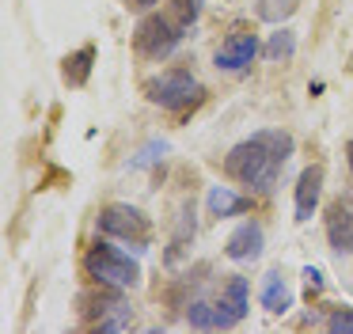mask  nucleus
Returning <instances> with one entry per match:
<instances>
[{
    "label": "nucleus",
    "mask_w": 353,
    "mask_h": 334,
    "mask_svg": "<svg viewBox=\"0 0 353 334\" xmlns=\"http://www.w3.org/2000/svg\"><path fill=\"white\" fill-rule=\"evenodd\" d=\"M319 194H323V167L312 164L296 179V220H312L315 205H319Z\"/></svg>",
    "instance_id": "9d476101"
},
{
    "label": "nucleus",
    "mask_w": 353,
    "mask_h": 334,
    "mask_svg": "<svg viewBox=\"0 0 353 334\" xmlns=\"http://www.w3.org/2000/svg\"><path fill=\"white\" fill-rule=\"evenodd\" d=\"M186 239H194V209H183V213H179V232H175V239H171L168 266L179 262V255L186 250Z\"/></svg>",
    "instance_id": "4468645a"
},
{
    "label": "nucleus",
    "mask_w": 353,
    "mask_h": 334,
    "mask_svg": "<svg viewBox=\"0 0 353 334\" xmlns=\"http://www.w3.org/2000/svg\"><path fill=\"white\" fill-rule=\"evenodd\" d=\"M254 53H259V38L251 30H232L221 42V50H216V68H228V72L247 68L254 61Z\"/></svg>",
    "instance_id": "423d86ee"
},
{
    "label": "nucleus",
    "mask_w": 353,
    "mask_h": 334,
    "mask_svg": "<svg viewBox=\"0 0 353 334\" xmlns=\"http://www.w3.org/2000/svg\"><path fill=\"white\" fill-rule=\"evenodd\" d=\"M183 30H186L183 23H171L168 15H145V19L137 23V30H133V42H137V50L145 53V57L163 61L179 42H183Z\"/></svg>",
    "instance_id": "20e7f679"
},
{
    "label": "nucleus",
    "mask_w": 353,
    "mask_h": 334,
    "mask_svg": "<svg viewBox=\"0 0 353 334\" xmlns=\"http://www.w3.org/2000/svg\"><path fill=\"white\" fill-rule=\"evenodd\" d=\"M186 319H190V326H201V331H209V326H221L216 308H213V304H205V300H194L190 311H186Z\"/></svg>",
    "instance_id": "dca6fc26"
},
{
    "label": "nucleus",
    "mask_w": 353,
    "mask_h": 334,
    "mask_svg": "<svg viewBox=\"0 0 353 334\" xmlns=\"http://www.w3.org/2000/svg\"><path fill=\"white\" fill-rule=\"evenodd\" d=\"M292 156V137L285 129H262L251 141H239L236 148L224 156V171L236 182L270 194L277 182V171L285 167V159Z\"/></svg>",
    "instance_id": "f257e3e1"
},
{
    "label": "nucleus",
    "mask_w": 353,
    "mask_h": 334,
    "mask_svg": "<svg viewBox=\"0 0 353 334\" xmlns=\"http://www.w3.org/2000/svg\"><path fill=\"white\" fill-rule=\"evenodd\" d=\"M84 270L88 277H95L99 285H114V288H133L141 277V266L133 262L130 255H122L110 243H95L92 250L84 255Z\"/></svg>",
    "instance_id": "f03ea898"
},
{
    "label": "nucleus",
    "mask_w": 353,
    "mask_h": 334,
    "mask_svg": "<svg viewBox=\"0 0 353 334\" xmlns=\"http://www.w3.org/2000/svg\"><path fill=\"white\" fill-rule=\"evenodd\" d=\"M327 239L334 255H350L353 250V205L334 202L327 209Z\"/></svg>",
    "instance_id": "0eeeda50"
},
{
    "label": "nucleus",
    "mask_w": 353,
    "mask_h": 334,
    "mask_svg": "<svg viewBox=\"0 0 353 334\" xmlns=\"http://www.w3.org/2000/svg\"><path fill=\"white\" fill-rule=\"evenodd\" d=\"M175 19L183 23V27H190L194 19H198V12H201V0H175Z\"/></svg>",
    "instance_id": "6ab92c4d"
},
{
    "label": "nucleus",
    "mask_w": 353,
    "mask_h": 334,
    "mask_svg": "<svg viewBox=\"0 0 353 334\" xmlns=\"http://www.w3.org/2000/svg\"><path fill=\"white\" fill-rule=\"evenodd\" d=\"M99 232L103 235H118V239H130V243H137V247H148V239H152L148 217L141 209H133V205H107L103 217H99Z\"/></svg>",
    "instance_id": "39448f33"
},
{
    "label": "nucleus",
    "mask_w": 353,
    "mask_h": 334,
    "mask_svg": "<svg viewBox=\"0 0 353 334\" xmlns=\"http://www.w3.org/2000/svg\"><path fill=\"white\" fill-rule=\"evenodd\" d=\"M251 209V202L247 197H239L232 186H213L209 190V213L213 217H239V213Z\"/></svg>",
    "instance_id": "f8f14e48"
},
{
    "label": "nucleus",
    "mask_w": 353,
    "mask_h": 334,
    "mask_svg": "<svg viewBox=\"0 0 353 334\" xmlns=\"http://www.w3.org/2000/svg\"><path fill=\"white\" fill-rule=\"evenodd\" d=\"M327 331H330V334H353V308H338V311H330Z\"/></svg>",
    "instance_id": "a211bd4d"
},
{
    "label": "nucleus",
    "mask_w": 353,
    "mask_h": 334,
    "mask_svg": "<svg viewBox=\"0 0 353 334\" xmlns=\"http://www.w3.org/2000/svg\"><path fill=\"white\" fill-rule=\"evenodd\" d=\"M345 202H350V205H353V194H350V197H345Z\"/></svg>",
    "instance_id": "5701e85b"
},
{
    "label": "nucleus",
    "mask_w": 353,
    "mask_h": 334,
    "mask_svg": "<svg viewBox=\"0 0 353 334\" xmlns=\"http://www.w3.org/2000/svg\"><path fill=\"white\" fill-rule=\"evenodd\" d=\"M92 61H95V46H84V50L69 53L65 57V84L69 88H84L88 76H92Z\"/></svg>",
    "instance_id": "ddd939ff"
},
{
    "label": "nucleus",
    "mask_w": 353,
    "mask_h": 334,
    "mask_svg": "<svg viewBox=\"0 0 353 334\" xmlns=\"http://www.w3.org/2000/svg\"><path fill=\"white\" fill-rule=\"evenodd\" d=\"M247 277H228V285L221 288V304H216V315H221V331L224 326H236L247 315Z\"/></svg>",
    "instance_id": "1a4fd4ad"
},
{
    "label": "nucleus",
    "mask_w": 353,
    "mask_h": 334,
    "mask_svg": "<svg viewBox=\"0 0 353 334\" xmlns=\"http://www.w3.org/2000/svg\"><path fill=\"white\" fill-rule=\"evenodd\" d=\"M156 0H130V8H141V12H145V8H152Z\"/></svg>",
    "instance_id": "412c9836"
},
{
    "label": "nucleus",
    "mask_w": 353,
    "mask_h": 334,
    "mask_svg": "<svg viewBox=\"0 0 353 334\" xmlns=\"http://www.w3.org/2000/svg\"><path fill=\"white\" fill-rule=\"evenodd\" d=\"M292 50H296L292 30H277V35L270 38V46H266V57L270 61H285V57H292Z\"/></svg>",
    "instance_id": "f3484780"
},
{
    "label": "nucleus",
    "mask_w": 353,
    "mask_h": 334,
    "mask_svg": "<svg viewBox=\"0 0 353 334\" xmlns=\"http://www.w3.org/2000/svg\"><path fill=\"white\" fill-rule=\"evenodd\" d=\"M145 95L148 103L163 106V110H183V106H194L201 99V88L186 68H168L145 84Z\"/></svg>",
    "instance_id": "7ed1b4c3"
},
{
    "label": "nucleus",
    "mask_w": 353,
    "mask_h": 334,
    "mask_svg": "<svg viewBox=\"0 0 353 334\" xmlns=\"http://www.w3.org/2000/svg\"><path fill=\"white\" fill-rule=\"evenodd\" d=\"M345 164H350V171H353V141L345 144Z\"/></svg>",
    "instance_id": "4be33fe9"
},
{
    "label": "nucleus",
    "mask_w": 353,
    "mask_h": 334,
    "mask_svg": "<svg viewBox=\"0 0 353 334\" xmlns=\"http://www.w3.org/2000/svg\"><path fill=\"white\" fill-rule=\"evenodd\" d=\"M262 308L274 311V315H285V311L292 308V288L285 285L281 270H270L266 277H262Z\"/></svg>",
    "instance_id": "9b49d317"
},
{
    "label": "nucleus",
    "mask_w": 353,
    "mask_h": 334,
    "mask_svg": "<svg viewBox=\"0 0 353 334\" xmlns=\"http://www.w3.org/2000/svg\"><path fill=\"white\" fill-rule=\"evenodd\" d=\"M254 4H259V19L281 23V19H289V15L300 8V0H254Z\"/></svg>",
    "instance_id": "2eb2a0df"
},
{
    "label": "nucleus",
    "mask_w": 353,
    "mask_h": 334,
    "mask_svg": "<svg viewBox=\"0 0 353 334\" xmlns=\"http://www.w3.org/2000/svg\"><path fill=\"white\" fill-rule=\"evenodd\" d=\"M304 277H307V293H319V288H323V273L315 270V266H307Z\"/></svg>",
    "instance_id": "aec40b11"
},
{
    "label": "nucleus",
    "mask_w": 353,
    "mask_h": 334,
    "mask_svg": "<svg viewBox=\"0 0 353 334\" xmlns=\"http://www.w3.org/2000/svg\"><path fill=\"white\" fill-rule=\"evenodd\" d=\"M262 243H266V232H262L259 220H243V224L236 228V232L228 235V258H236V262H251V258L262 255Z\"/></svg>",
    "instance_id": "6e6552de"
}]
</instances>
